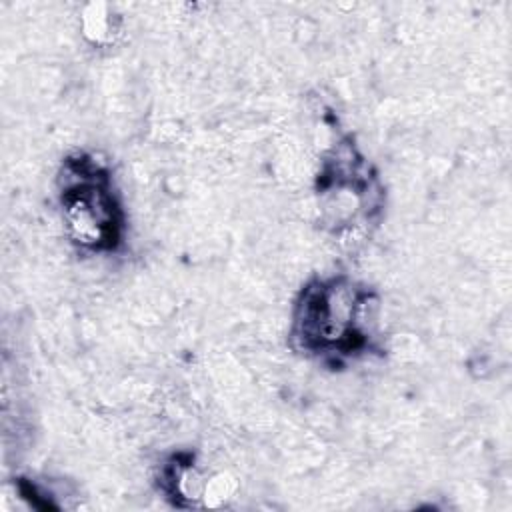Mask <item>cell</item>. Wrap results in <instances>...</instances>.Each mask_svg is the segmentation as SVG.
I'll use <instances>...</instances> for the list:
<instances>
[{
  "mask_svg": "<svg viewBox=\"0 0 512 512\" xmlns=\"http://www.w3.org/2000/svg\"><path fill=\"white\" fill-rule=\"evenodd\" d=\"M66 220L76 242L100 246L114 238V204L98 182H82L66 190Z\"/></svg>",
  "mask_w": 512,
  "mask_h": 512,
  "instance_id": "1",
  "label": "cell"
}]
</instances>
